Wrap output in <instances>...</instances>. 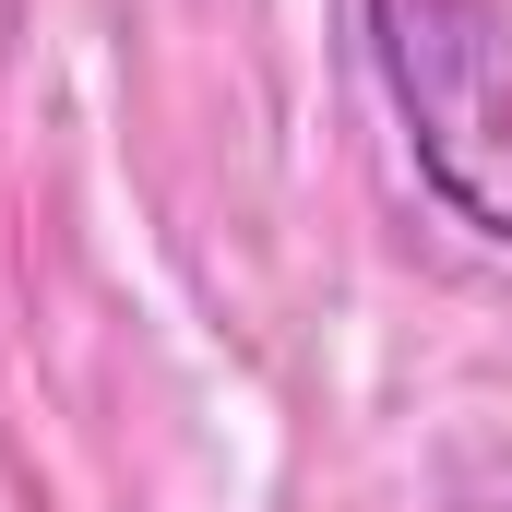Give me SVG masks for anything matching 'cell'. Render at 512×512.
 I'll list each match as a JSON object with an SVG mask.
<instances>
[{
	"label": "cell",
	"mask_w": 512,
	"mask_h": 512,
	"mask_svg": "<svg viewBox=\"0 0 512 512\" xmlns=\"http://www.w3.org/2000/svg\"><path fill=\"white\" fill-rule=\"evenodd\" d=\"M405 155L441 215L512 251V12L501 0H358Z\"/></svg>",
	"instance_id": "6da1fadb"
}]
</instances>
